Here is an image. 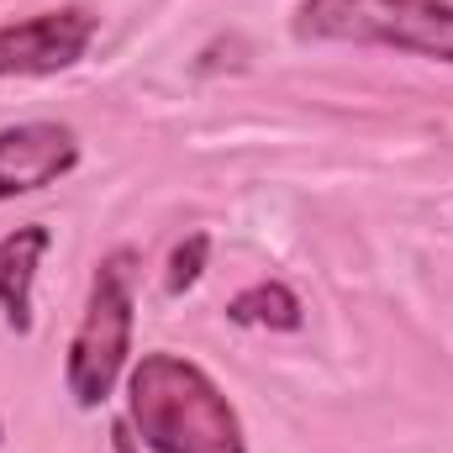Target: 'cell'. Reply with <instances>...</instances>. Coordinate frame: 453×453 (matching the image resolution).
Wrapping results in <instances>:
<instances>
[{"mask_svg": "<svg viewBox=\"0 0 453 453\" xmlns=\"http://www.w3.org/2000/svg\"><path fill=\"white\" fill-rule=\"evenodd\" d=\"M0 438H5V433H0Z\"/></svg>", "mask_w": 453, "mask_h": 453, "instance_id": "10", "label": "cell"}, {"mask_svg": "<svg viewBox=\"0 0 453 453\" xmlns=\"http://www.w3.org/2000/svg\"><path fill=\"white\" fill-rule=\"evenodd\" d=\"M226 317H232L237 327L296 333V327L306 322V306H301V296H296L290 285H280V280H258V285H248V290H237V296L226 301Z\"/></svg>", "mask_w": 453, "mask_h": 453, "instance_id": "7", "label": "cell"}, {"mask_svg": "<svg viewBox=\"0 0 453 453\" xmlns=\"http://www.w3.org/2000/svg\"><path fill=\"white\" fill-rule=\"evenodd\" d=\"M132 290H137V253L132 248H116L96 264V280H90V301H85V317L74 327L69 342V395L74 406L96 411L106 406V395L116 390L121 369H127V353H132Z\"/></svg>", "mask_w": 453, "mask_h": 453, "instance_id": "2", "label": "cell"}, {"mask_svg": "<svg viewBox=\"0 0 453 453\" xmlns=\"http://www.w3.org/2000/svg\"><path fill=\"white\" fill-rule=\"evenodd\" d=\"M80 164V137L64 121H16L0 127V201L32 196L74 174Z\"/></svg>", "mask_w": 453, "mask_h": 453, "instance_id": "5", "label": "cell"}, {"mask_svg": "<svg viewBox=\"0 0 453 453\" xmlns=\"http://www.w3.org/2000/svg\"><path fill=\"white\" fill-rule=\"evenodd\" d=\"M296 37L395 48V53L453 64V5L449 0H301Z\"/></svg>", "mask_w": 453, "mask_h": 453, "instance_id": "3", "label": "cell"}, {"mask_svg": "<svg viewBox=\"0 0 453 453\" xmlns=\"http://www.w3.org/2000/svg\"><path fill=\"white\" fill-rule=\"evenodd\" d=\"M127 422L153 453H248L237 406L185 353H142L127 374Z\"/></svg>", "mask_w": 453, "mask_h": 453, "instance_id": "1", "label": "cell"}, {"mask_svg": "<svg viewBox=\"0 0 453 453\" xmlns=\"http://www.w3.org/2000/svg\"><path fill=\"white\" fill-rule=\"evenodd\" d=\"M96 42V16L90 11H37L27 21L0 27V80H27V74H64L74 69Z\"/></svg>", "mask_w": 453, "mask_h": 453, "instance_id": "4", "label": "cell"}, {"mask_svg": "<svg viewBox=\"0 0 453 453\" xmlns=\"http://www.w3.org/2000/svg\"><path fill=\"white\" fill-rule=\"evenodd\" d=\"M111 438H116V453H137V438H132V422H116V427H111Z\"/></svg>", "mask_w": 453, "mask_h": 453, "instance_id": "9", "label": "cell"}, {"mask_svg": "<svg viewBox=\"0 0 453 453\" xmlns=\"http://www.w3.org/2000/svg\"><path fill=\"white\" fill-rule=\"evenodd\" d=\"M48 242H53V232L42 222H27L0 237V317L16 338L32 333V280H37Z\"/></svg>", "mask_w": 453, "mask_h": 453, "instance_id": "6", "label": "cell"}, {"mask_svg": "<svg viewBox=\"0 0 453 453\" xmlns=\"http://www.w3.org/2000/svg\"><path fill=\"white\" fill-rule=\"evenodd\" d=\"M206 253H211V237L206 232H190L174 253H169V274H164V290L169 296H185L196 280H201V269H206Z\"/></svg>", "mask_w": 453, "mask_h": 453, "instance_id": "8", "label": "cell"}]
</instances>
